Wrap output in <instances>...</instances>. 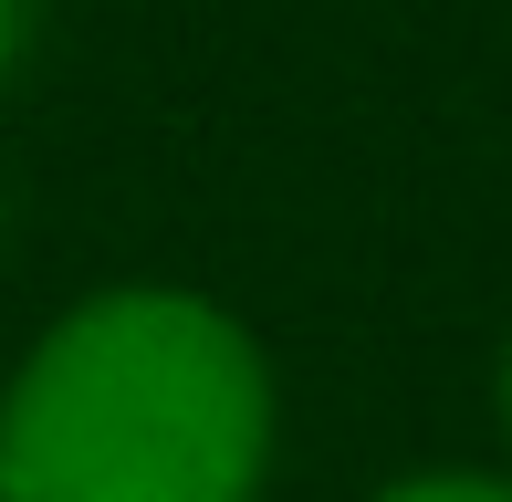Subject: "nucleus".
<instances>
[{
	"label": "nucleus",
	"mask_w": 512,
	"mask_h": 502,
	"mask_svg": "<svg viewBox=\"0 0 512 502\" xmlns=\"http://www.w3.org/2000/svg\"><path fill=\"white\" fill-rule=\"evenodd\" d=\"M272 367L209 293L115 283L0 387V502H262Z\"/></svg>",
	"instance_id": "1"
},
{
	"label": "nucleus",
	"mask_w": 512,
	"mask_h": 502,
	"mask_svg": "<svg viewBox=\"0 0 512 502\" xmlns=\"http://www.w3.org/2000/svg\"><path fill=\"white\" fill-rule=\"evenodd\" d=\"M366 502H512V471H408Z\"/></svg>",
	"instance_id": "2"
},
{
	"label": "nucleus",
	"mask_w": 512,
	"mask_h": 502,
	"mask_svg": "<svg viewBox=\"0 0 512 502\" xmlns=\"http://www.w3.org/2000/svg\"><path fill=\"white\" fill-rule=\"evenodd\" d=\"M21 53H32V0H0V95H11Z\"/></svg>",
	"instance_id": "3"
},
{
	"label": "nucleus",
	"mask_w": 512,
	"mask_h": 502,
	"mask_svg": "<svg viewBox=\"0 0 512 502\" xmlns=\"http://www.w3.org/2000/svg\"><path fill=\"white\" fill-rule=\"evenodd\" d=\"M502 440H512V335H502Z\"/></svg>",
	"instance_id": "4"
},
{
	"label": "nucleus",
	"mask_w": 512,
	"mask_h": 502,
	"mask_svg": "<svg viewBox=\"0 0 512 502\" xmlns=\"http://www.w3.org/2000/svg\"><path fill=\"white\" fill-rule=\"evenodd\" d=\"M0 241H11V210H0Z\"/></svg>",
	"instance_id": "5"
}]
</instances>
